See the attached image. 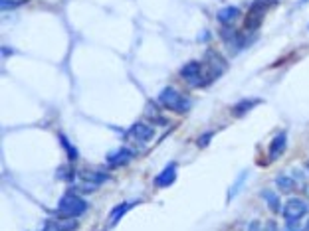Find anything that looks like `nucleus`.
Masks as SVG:
<instances>
[{
  "label": "nucleus",
  "mask_w": 309,
  "mask_h": 231,
  "mask_svg": "<svg viewBox=\"0 0 309 231\" xmlns=\"http://www.w3.org/2000/svg\"><path fill=\"white\" fill-rule=\"evenodd\" d=\"M87 202L85 200H81L79 196H75V194H64L62 196V200L58 202V213L60 215H64V217H79V215H83L85 211H87Z\"/></svg>",
  "instance_id": "nucleus-1"
},
{
  "label": "nucleus",
  "mask_w": 309,
  "mask_h": 231,
  "mask_svg": "<svg viewBox=\"0 0 309 231\" xmlns=\"http://www.w3.org/2000/svg\"><path fill=\"white\" fill-rule=\"evenodd\" d=\"M159 105H163L166 109H172V111H176V113H185V111H189L190 109V99L189 97H183L181 93L176 91V89H172V87H165L163 91L159 93Z\"/></svg>",
  "instance_id": "nucleus-2"
},
{
  "label": "nucleus",
  "mask_w": 309,
  "mask_h": 231,
  "mask_svg": "<svg viewBox=\"0 0 309 231\" xmlns=\"http://www.w3.org/2000/svg\"><path fill=\"white\" fill-rule=\"evenodd\" d=\"M307 211V204L299 198H289L282 208V213H284L285 221H299Z\"/></svg>",
  "instance_id": "nucleus-3"
},
{
  "label": "nucleus",
  "mask_w": 309,
  "mask_h": 231,
  "mask_svg": "<svg viewBox=\"0 0 309 231\" xmlns=\"http://www.w3.org/2000/svg\"><path fill=\"white\" fill-rule=\"evenodd\" d=\"M131 158H133V152L127 146H121L115 152L107 154V164H111V166H125Z\"/></svg>",
  "instance_id": "nucleus-4"
},
{
  "label": "nucleus",
  "mask_w": 309,
  "mask_h": 231,
  "mask_svg": "<svg viewBox=\"0 0 309 231\" xmlns=\"http://www.w3.org/2000/svg\"><path fill=\"white\" fill-rule=\"evenodd\" d=\"M176 180V164L174 162H170L168 166H166L165 170L155 178V184L159 186V188H166V186H170L172 182Z\"/></svg>",
  "instance_id": "nucleus-5"
},
{
  "label": "nucleus",
  "mask_w": 309,
  "mask_h": 231,
  "mask_svg": "<svg viewBox=\"0 0 309 231\" xmlns=\"http://www.w3.org/2000/svg\"><path fill=\"white\" fill-rule=\"evenodd\" d=\"M129 133H131L133 139L141 140V142H147V140L153 139V129L149 125H145V123H135Z\"/></svg>",
  "instance_id": "nucleus-6"
},
{
  "label": "nucleus",
  "mask_w": 309,
  "mask_h": 231,
  "mask_svg": "<svg viewBox=\"0 0 309 231\" xmlns=\"http://www.w3.org/2000/svg\"><path fill=\"white\" fill-rule=\"evenodd\" d=\"M285 148H287V135L285 133H280L276 139L272 140V144H270V158L282 156V152H284Z\"/></svg>",
  "instance_id": "nucleus-7"
},
{
  "label": "nucleus",
  "mask_w": 309,
  "mask_h": 231,
  "mask_svg": "<svg viewBox=\"0 0 309 231\" xmlns=\"http://www.w3.org/2000/svg\"><path fill=\"white\" fill-rule=\"evenodd\" d=\"M238 16H240V10H238L236 6H224V8H220L218 14H216L218 22L224 24V26H226V24H232Z\"/></svg>",
  "instance_id": "nucleus-8"
},
{
  "label": "nucleus",
  "mask_w": 309,
  "mask_h": 231,
  "mask_svg": "<svg viewBox=\"0 0 309 231\" xmlns=\"http://www.w3.org/2000/svg\"><path fill=\"white\" fill-rule=\"evenodd\" d=\"M261 200L268 204V208L272 209L274 213H278V211H282V202H280V196L276 194V192H272V190H261Z\"/></svg>",
  "instance_id": "nucleus-9"
},
{
  "label": "nucleus",
  "mask_w": 309,
  "mask_h": 231,
  "mask_svg": "<svg viewBox=\"0 0 309 231\" xmlns=\"http://www.w3.org/2000/svg\"><path fill=\"white\" fill-rule=\"evenodd\" d=\"M258 103H261V99H242V101H238L236 105H234V115L236 117H244L250 109H254Z\"/></svg>",
  "instance_id": "nucleus-10"
},
{
  "label": "nucleus",
  "mask_w": 309,
  "mask_h": 231,
  "mask_svg": "<svg viewBox=\"0 0 309 231\" xmlns=\"http://www.w3.org/2000/svg\"><path fill=\"white\" fill-rule=\"evenodd\" d=\"M276 186L282 192H293L295 190V180L291 176H287V174H280V176H276Z\"/></svg>",
  "instance_id": "nucleus-11"
},
{
  "label": "nucleus",
  "mask_w": 309,
  "mask_h": 231,
  "mask_svg": "<svg viewBox=\"0 0 309 231\" xmlns=\"http://www.w3.org/2000/svg\"><path fill=\"white\" fill-rule=\"evenodd\" d=\"M54 225L58 231H75L77 229V221L73 217H64V219H54Z\"/></svg>",
  "instance_id": "nucleus-12"
},
{
  "label": "nucleus",
  "mask_w": 309,
  "mask_h": 231,
  "mask_svg": "<svg viewBox=\"0 0 309 231\" xmlns=\"http://www.w3.org/2000/svg\"><path fill=\"white\" fill-rule=\"evenodd\" d=\"M246 176H248V170H244V172H240V176L236 178V182H234V186L228 190V202H232L234 200V196H236L238 192H240V188L246 184Z\"/></svg>",
  "instance_id": "nucleus-13"
},
{
  "label": "nucleus",
  "mask_w": 309,
  "mask_h": 231,
  "mask_svg": "<svg viewBox=\"0 0 309 231\" xmlns=\"http://www.w3.org/2000/svg\"><path fill=\"white\" fill-rule=\"evenodd\" d=\"M83 180H85V182H92V184H103V182L109 180V176L95 170V172H83Z\"/></svg>",
  "instance_id": "nucleus-14"
},
{
  "label": "nucleus",
  "mask_w": 309,
  "mask_h": 231,
  "mask_svg": "<svg viewBox=\"0 0 309 231\" xmlns=\"http://www.w3.org/2000/svg\"><path fill=\"white\" fill-rule=\"evenodd\" d=\"M131 208V204H121V206H117V208H113V211H111V215H109V223L113 225L115 221H119L123 215H125V211Z\"/></svg>",
  "instance_id": "nucleus-15"
},
{
  "label": "nucleus",
  "mask_w": 309,
  "mask_h": 231,
  "mask_svg": "<svg viewBox=\"0 0 309 231\" xmlns=\"http://www.w3.org/2000/svg\"><path fill=\"white\" fill-rule=\"evenodd\" d=\"M60 140H62V144H64V148H66V152L70 154V158L73 160V158H77V152H75V148H73V144L71 142H68V139L64 137V135H60Z\"/></svg>",
  "instance_id": "nucleus-16"
},
{
  "label": "nucleus",
  "mask_w": 309,
  "mask_h": 231,
  "mask_svg": "<svg viewBox=\"0 0 309 231\" xmlns=\"http://www.w3.org/2000/svg\"><path fill=\"white\" fill-rule=\"evenodd\" d=\"M26 0H0V6H2V10H10V8H18V6H22Z\"/></svg>",
  "instance_id": "nucleus-17"
},
{
  "label": "nucleus",
  "mask_w": 309,
  "mask_h": 231,
  "mask_svg": "<svg viewBox=\"0 0 309 231\" xmlns=\"http://www.w3.org/2000/svg\"><path fill=\"white\" fill-rule=\"evenodd\" d=\"M284 231H305V227H301L297 221H287V225H285Z\"/></svg>",
  "instance_id": "nucleus-18"
},
{
  "label": "nucleus",
  "mask_w": 309,
  "mask_h": 231,
  "mask_svg": "<svg viewBox=\"0 0 309 231\" xmlns=\"http://www.w3.org/2000/svg\"><path fill=\"white\" fill-rule=\"evenodd\" d=\"M212 135H214L212 131H208L204 137H200V139H198V144H200V146H206V144H208V140L212 139Z\"/></svg>",
  "instance_id": "nucleus-19"
},
{
  "label": "nucleus",
  "mask_w": 309,
  "mask_h": 231,
  "mask_svg": "<svg viewBox=\"0 0 309 231\" xmlns=\"http://www.w3.org/2000/svg\"><path fill=\"white\" fill-rule=\"evenodd\" d=\"M42 231H58V227L54 225V221H50V223H46V225H44V229H42Z\"/></svg>",
  "instance_id": "nucleus-20"
},
{
  "label": "nucleus",
  "mask_w": 309,
  "mask_h": 231,
  "mask_svg": "<svg viewBox=\"0 0 309 231\" xmlns=\"http://www.w3.org/2000/svg\"><path fill=\"white\" fill-rule=\"evenodd\" d=\"M250 231H261V225L258 221H252V223H250Z\"/></svg>",
  "instance_id": "nucleus-21"
},
{
  "label": "nucleus",
  "mask_w": 309,
  "mask_h": 231,
  "mask_svg": "<svg viewBox=\"0 0 309 231\" xmlns=\"http://www.w3.org/2000/svg\"><path fill=\"white\" fill-rule=\"evenodd\" d=\"M303 2H307V0H299V4H303Z\"/></svg>",
  "instance_id": "nucleus-22"
},
{
  "label": "nucleus",
  "mask_w": 309,
  "mask_h": 231,
  "mask_svg": "<svg viewBox=\"0 0 309 231\" xmlns=\"http://www.w3.org/2000/svg\"><path fill=\"white\" fill-rule=\"evenodd\" d=\"M305 227H307V231H309V219H307V225H305Z\"/></svg>",
  "instance_id": "nucleus-23"
},
{
  "label": "nucleus",
  "mask_w": 309,
  "mask_h": 231,
  "mask_svg": "<svg viewBox=\"0 0 309 231\" xmlns=\"http://www.w3.org/2000/svg\"><path fill=\"white\" fill-rule=\"evenodd\" d=\"M305 166H307V168H309V160H307V162H305Z\"/></svg>",
  "instance_id": "nucleus-24"
},
{
  "label": "nucleus",
  "mask_w": 309,
  "mask_h": 231,
  "mask_svg": "<svg viewBox=\"0 0 309 231\" xmlns=\"http://www.w3.org/2000/svg\"><path fill=\"white\" fill-rule=\"evenodd\" d=\"M260 2H266V0H260Z\"/></svg>",
  "instance_id": "nucleus-25"
}]
</instances>
